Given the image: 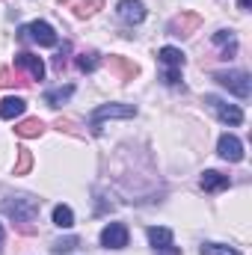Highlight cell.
<instances>
[{"label":"cell","mask_w":252,"mask_h":255,"mask_svg":"<svg viewBox=\"0 0 252 255\" xmlns=\"http://www.w3.org/2000/svg\"><path fill=\"white\" fill-rule=\"evenodd\" d=\"M3 214L9 217V220H15V223H21V229L24 232H33V220L39 217V208H42V199H36V196H30V193H18V196H9V199H3Z\"/></svg>","instance_id":"cell-1"},{"label":"cell","mask_w":252,"mask_h":255,"mask_svg":"<svg viewBox=\"0 0 252 255\" xmlns=\"http://www.w3.org/2000/svg\"><path fill=\"white\" fill-rule=\"evenodd\" d=\"M145 235H148V241H151V247H154V250H166V247H172V229L148 226V229H145Z\"/></svg>","instance_id":"cell-13"},{"label":"cell","mask_w":252,"mask_h":255,"mask_svg":"<svg viewBox=\"0 0 252 255\" xmlns=\"http://www.w3.org/2000/svg\"><path fill=\"white\" fill-rule=\"evenodd\" d=\"M57 128H60V130H65V133H74V136H80V130L74 128V122H71V119H57Z\"/></svg>","instance_id":"cell-28"},{"label":"cell","mask_w":252,"mask_h":255,"mask_svg":"<svg viewBox=\"0 0 252 255\" xmlns=\"http://www.w3.org/2000/svg\"><path fill=\"white\" fill-rule=\"evenodd\" d=\"M15 68H24L33 80H42L45 77V63H42V57H36V54H27V51H21V54H15Z\"/></svg>","instance_id":"cell-10"},{"label":"cell","mask_w":252,"mask_h":255,"mask_svg":"<svg viewBox=\"0 0 252 255\" xmlns=\"http://www.w3.org/2000/svg\"><path fill=\"white\" fill-rule=\"evenodd\" d=\"M68 6H74V15L77 18H89V15H95L101 6H104V0H68Z\"/></svg>","instance_id":"cell-19"},{"label":"cell","mask_w":252,"mask_h":255,"mask_svg":"<svg viewBox=\"0 0 252 255\" xmlns=\"http://www.w3.org/2000/svg\"><path fill=\"white\" fill-rule=\"evenodd\" d=\"M54 226H60V229H71L74 226V211L68 205H57L54 208Z\"/></svg>","instance_id":"cell-21"},{"label":"cell","mask_w":252,"mask_h":255,"mask_svg":"<svg viewBox=\"0 0 252 255\" xmlns=\"http://www.w3.org/2000/svg\"><path fill=\"white\" fill-rule=\"evenodd\" d=\"M199 184H202V190L205 193H220V190H226V187L232 184V178L223 175V172H217V169H205Z\"/></svg>","instance_id":"cell-11"},{"label":"cell","mask_w":252,"mask_h":255,"mask_svg":"<svg viewBox=\"0 0 252 255\" xmlns=\"http://www.w3.org/2000/svg\"><path fill=\"white\" fill-rule=\"evenodd\" d=\"M116 12H119V18H122L125 24H142V21H145V6H142V0H119Z\"/></svg>","instance_id":"cell-9"},{"label":"cell","mask_w":252,"mask_h":255,"mask_svg":"<svg viewBox=\"0 0 252 255\" xmlns=\"http://www.w3.org/2000/svg\"><path fill=\"white\" fill-rule=\"evenodd\" d=\"M241 9H250V0H241Z\"/></svg>","instance_id":"cell-30"},{"label":"cell","mask_w":252,"mask_h":255,"mask_svg":"<svg viewBox=\"0 0 252 255\" xmlns=\"http://www.w3.org/2000/svg\"><path fill=\"white\" fill-rule=\"evenodd\" d=\"M15 83H24V80L18 77V71H12V68H0V86H15Z\"/></svg>","instance_id":"cell-25"},{"label":"cell","mask_w":252,"mask_h":255,"mask_svg":"<svg viewBox=\"0 0 252 255\" xmlns=\"http://www.w3.org/2000/svg\"><path fill=\"white\" fill-rule=\"evenodd\" d=\"M133 116H136V107H133V104H101V107L92 113L89 125L98 133V130H101V122H107V119H133Z\"/></svg>","instance_id":"cell-3"},{"label":"cell","mask_w":252,"mask_h":255,"mask_svg":"<svg viewBox=\"0 0 252 255\" xmlns=\"http://www.w3.org/2000/svg\"><path fill=\"white\" fill-rule=\"evenodd\" d=\"M101 247L104 250H125L127 247V226L125 223H110L101 232Z\"/></svg>","instance_id":"cell-8"},{"label":"cell","mask_w":252,"mask_h":255,"mask_svg":"<svg viewBox=\"0 0 252 255\" xmlns=\"http://www.w3.org/2000/svg\"><path fill=\"white\" fill-rule=\"evenodd\" d=\"M21 36L30 39V42H36V45H42V48H54L57 45V30L48 21H30V24H24Z\"/></svg>","instance_id":"cell-4"},{"label":"cell","mask_w":252,"mask_h":255,"mask_svg":"<svg viewBox=\"0 0 252 255\" xmlns=\"http://www.w3.org/2000/svg\"><path fill=\"white\" fill-rule=\"evenodd\" d=\"M199 27H202V15H199V12H187V9H184L181 15H175V18L169 21V27H166V30H169L172 36L187 39V36H193Z\"/></svg>","instance_id":"cell-6"},{"label":"cell","mask_w":252,"mask_h":255,"mask_svg":"<svg viewBox=\"0 0 252 255\" xmlns=\"http://www.w3.org/2000/svg\"><path fill=\"white\" fill-rule=\"evenodd\" d=\"M217 154L229 163H241L244 160V142L235 136V133H223L220 142H217Z\"/></svg>","instance_id":"cell-7"},{"label":"cell","mask_w":252,"mask_h":255,"mask_svg":"<svg viewBox=\"0 0 252 255\" xmlns=\"http://www.w3.org/2000/svg\"><path fill=\"white\" fill-rule=\"evenodd\" d=\"M110 68L113 71H119V80H133L136 77V63H130V60H125V57H110Z\"/></svg>","instance_id":"cell-17"},{"label":"cell","mask_w":252,"mask_h":255,"mask_svg":"<svg viewBox=\"0 0 252 255\" xmlns=\"http://www.w3.org/2000/svg\"><path fill=\"white\" fill-rule=\"evenodd\" d=\"M214 80L220 83V86H226L232 95H238V98H250L252 92V83H250V74L247 71H217L214 74Z\"/></svg>","instance_id":"cell-2"},{"label":"cell","mask_w":252,"mask_h":255,"mask_svg":"<svg viewBox=\"0 0 252 255\" xmlns=\"http://www.w3.org/2000/svg\"><path fill=\"white\" fill-rule=\"evenodd\" d=\"M98 65H101V57H98L95 51H89V54H77V71H83V74H92Z\"/></svg>","instance_id":"cell-20"},{"label":"cell","mask_w":252,"mask_h":255,"mask_svg":"<svg viewBox=\"0 0 252 255\" xmlns=\"http://www.w3.org/2000/svg\"><path fill=\"white\" fill-rule=\"evenodd\" d=\"M163 80H166V86H178L181 83V68H166Z\"/></svg>","instance_id":"cell-26"},{"label":"cell","mask_w":252,"mask_h":255,"mask_svg":"<svg viewBox=\"0 0 252 255\" xmlns=\"http://www.w3.org/2000/svg\"><path fill=\"white\" fill-rule=\"evenodd\" d=\"M214 45H223V60H232L238 54V39L232 30H217L214 33Z\"/></svg>","instance_id":"cell-12"},{"label":"cell","mask_w":252,"mask_h":255,"mask_svg":"<svg viewBox=\"0 0 252 255\" xmlns=\"http://www.w3.org/2000/svg\"><path fill=\"white\" fill-rule=\"evenodd\" d=\"M68 51H71V45L65 42L63 51H60V54H57V60H54V68H57V71H63V68H65V57H68Z\"/></svg>","instance_id":"cell-27"},{"label":"cell","mask_w":252,"mask_h":255,"mask_svg":"<svg viewBox=\"0 0 252 255\" xmlns=\"http://www.w3.org/2000/svg\"><path fill=\"white\" fill-rule=\"evenodd\" d=\"M205 104L217 113V119H220L223 125H241V122H244V110H241L238 104H229V101H223V98H217V95H205Z\"/></svg>","instance_id":"cell-5"},{"label":"cell","mask_w":252,"mask_h":255,"mask_svg":"<svg viewBox=\"0 0 252 255\" xmlns=\"http://www.w3.org/2000/svg\"><path fill=\"white\" fill-rule=\"evenodd\" d=\"M15 133H18L21 139L42 136V133H45V122H42V119H21V122L15 125Z\"/></svg>","instance_id":"cell-14"},{"label":"cell","mask_w":252,"mask_h":255,"mask_svg":"<svg viewBox=\"0 0 252 255\" xmlns=\"http://www.w3.org/2000/svg\"><path fill=\"white\" fill-rule=\"evenodd\" d=\"M24 110H27V101H24V98L9 95V98H3V101H0V116H3V119H18Z\"/></svg>","instance_id":"cell-15"},{"label":"cell","mask_w":252,"mask_h":255,"mask_svg":"<svg viewBox=\"0 0 252 255\" xmlns=\"http://www.w3.org/2000/svg\"><path fill=\"white\" fill-rule=\"evenodd\" d=\"M199 253L202 255H241L235 247H226V244H202Z\"/></svg>","instance_id":"cell-23"},{"label":"cell","mask_w":252,"mask_h":255,"mask_svg":"<svg viewBox=\"0 0 252 255\" xmlns=\"http://www.w3.org/2000/svg\"><path fill=\"white\" fill-rule=\"evenodd\" d=\"M157 60L166 65V68H184V54H181L178 48H172V45L160 48V51H157Z\"/></svg>","instance_id":"cell-16"},{"label":"cell","mask_w":252,"mask_h":255,"mask_svg":"<svg viewBox=\"0 0 252 255\" xmlns=\"http://www.w3.org/2000/svg\"><path fill=\"white\" fill-rule=\"evenodd\" d=\"M0 247H3V226H0Z\"/></svg>","instance_id":"cell-31"},{"label":"cell","mask_w":252,"mask_h":255,"mask_svg":"<svg viewBox=\"0 0 252 255\" xmlns=\"http://www.w3.org/2000/svg\"><path fill=\"white\" fill-rule=\"evenodd\" d=\"M33 169V151L30 148H18V163H15V175H27Z\"/></svg>","instance_id":"cell-22"},{"label":"cell","mask_w":252,"mask_h":255,"mask_svg":"<svg viewBox=\"0 0 252 255\" xmlns=\"http://www.w3.org/2000/svg\"><path fill=\"white\" fill-rule=\"evenodd\" d=\"M77 244H80L77 238H60V241H57L51 250H54L57 255H63V253H71V250H77Z\"/></svg>","instance_id":"cell-24"},{"label":"cell","mask_w":252,"mask_h":255,"mask_svg":"<svg viewBox=\"0 0 252 255\" xmlns=\"http://www.w3.org/2000/svg\"><path fill=\"white\" fill-rule=\"evenodd\" d=\"M71 95H74V86H71V83H68V86H57V89H48V92H45V104H48V107H60V104H65Z\"/></svg>","instance_id":"cell-18"},{"label":"cell","mask_w":252,"mask_h":255,"mask_svg":"<svg viewBox=\"0 0 252 255\" xmlns=\"http://www.w3.org/2000/svg\"><path fill=\"white\" fill-rule=\"evenodd\" d=\"M154 255H181L178 247H166V250H154Z\"/></svg>","instance_id":"cell-29"}]
</instances>
